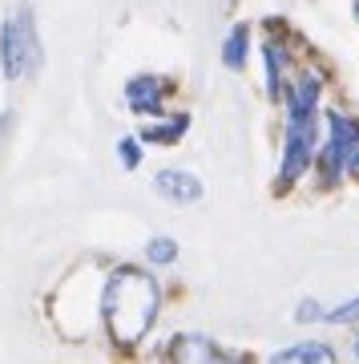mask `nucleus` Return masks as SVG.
I'll list each match as a JSON object with an SVG mask.
<instances>
[{"label":"nucleus","mask_w":359,"mask_h":364,"mask_svg":"<svg viewBox=\"0 0 359 364\" xmlns=\"http://www.w3.org/2000/svg\"><path fill=\"white\" fill-rule=\"evenodd\" d=\"M351 174H359V138H355V146H351V154H347V162H343Z\"/></svg>","instance_id":"nucleus-17"},{"label":"nucleus","mask_w":359,"mask_h":364,"mask_svg":"<svg viewBox=\"0 0 359 364\" xmlns=\"http://www.w3.org/2000/svg\"><path fill=\"white\" fill-rule=\"evenodd\" d=\"M355 352H359V340H355Z\"/></svg>","instance_id":"nucleus-18"},{"label":"nucleus","mask_w":359,"mask_h":364,"mask_svg":"<svg viewBox=\"0 0 359 364\" xmlns=\"http://www.w3.org/2000/svg\"><path fill=\"white\" fill-rule=\"evenodd\" d=\"M0 57H4V73L9 77H21V53H16V33H13V21L4 25V33H0Z\"/></svg>","instance_id":"nucleus-12"},{"label":"nucleus","mask_w":359,"mask_h":364,"mask_svg":"<svg viewBox=\"0 0 359 364\" xmlns=\"http://www.w3.org/2000/svg\"><path fill=\"white\" fill-rule=\"evenodd\" d=\"M13 33H16V53H21V77H28V73L40 69V41H37L33 13H16L13 16Z\"/></svg>","instance_id":"nucleus-4"},{"label":"nucleus","mask_w":359,"mask_h":364,"mask_svg":"<svg viewBox=\"0 0 359 364\" xmlns=\"http://www.w3.org/2000/svg\"><path fill=\"white\" fill-rule=\"evenodd\" d=\"M275 360H282V364H295V360H319V364H327V360H335V352L327 348V344H295V348L275 352Z\"/></svg>","instance_id":"nucleus-11"},{"label":"nucleus","mask_w":359,"mask_h":364,"mask_svg":"<svg viewBox=\"0 0 359 364\" xmlns=\"http://www.w3.org/2000/svg\"><path fill=\"white\" fill-rule=\"evenodd\" d=\"M327 320H331V324H355V320H359V296L351 299V304H343V308L327 312Z\"/></svg>","instance_id":"nucleus-15"},{"label":"nucleus","mask_w":359,"mask_h":364,"mask_svg":"<svg viewBox=\"0 0 359 364\" xmlns=\"http://www.w3.org/2000/svg\"><path fill=\"white\" fill-rule=\"evenodd\" d=\"M174 360H222V352L202 336H178L174 352H170Z\"/></svg>","instance_id":"nucleus-7"},{"label":"nucleus","mask_w":359,"mask_h":364,"mask_svg":"<svg viewBox=\"0 0 359 364\" xmlns=\"http://www.w3.org/2000/svg\"><path fill=\"white\" fill-rule=\"evenodd\" d=\"M126 102L133 114H162V102H166V90L158 77H133L126 85Z\"/></svg>","instance_id":"nucleus-5"},{"label":"nucleus","mask_w":359,"mask_h":364,"mask_svg":"<svg viewBox=\"0 0 359 364\" xmlns=\"http://www.w3.org/2000/svg\"><path fill=\"white\" fill-rule=\"evenodd\" d=\"M145 255H150V263H174L178 259V243L166 239V235H158V239L145 243Z\"/></svg>","instance_id":"nucleus-13"},{"label":"nucleus","mask_w":359,"mask_h":364,"mask_svg":"<svg viewBox=\"0 0 359 364\" xmlns=\"http://www.w3.org/2000/svg\"><path fill=\"white\" fill-rule=\"evenodd\" d=\"M315 105H319V81L299 77L287 90V154H282V186L311 166V150L319 142V126H315Z\"/></svg>","instance_id":"nucleus-2"},{"label":"nucleus","mask_w":359,"mask_h":364,"mask_svg":"<svg viewBox=\"0 0 359 364\" xmlns=\"http://www.w3.org/2000/svg\"><path fill=\"white\" fill-rule=\"evenodd\" d=\"M327 130L331 134H327V146H323V178L335 182L343 174V162H347V154H351V146H355V138H359V126L343 114H327Z\"/></svg>","instance_id":"nucleus-3"},{"label":"nucleus","mask_w":359,"mask_h":364,"mask_svg":"<svg viewBox=\"0 0 359 364\" xmlns=\"http://www.w3.org/2000/svg\"><path fill=\"white\" fill-rule=\"evenodd\" d=\"M158 284L154 275L138 272V267H121L114 272V279L105 284L101 296V312H105V328L114 344L121 348H133L158 320Z\"/></svg>","instance_id":"nucleus-1"},{"label":"nucleus","mask_w":359,"mask_h":364,"mask_svg":"<svg viewBox=\"0 0 359 364\" xmlns=\"http://www.w3.org/2000/svg\"><path fill=\"white\" fill-rule=\"evenodd\" d=\"M186 130H190V117L178 114L174 122H166V126H145V130H141V138H145L150 146H170V142H178Z\"/></svg>","instance_id":"nucleus-10"},{"label":"nucleus","mask_w":359,"mask_h":364,"mask_svg":"<svg viewBox=\"0 0 359 364\" xmlns=\"http://www.w3.org/2000/svg\"><path fill=\"white\" fill-rule=\"evenodd\" d=\"M319 304H315V299H307V304H299V312H295V320L299 324H307V320H319Z\"/></svg>","instance_id":"nucleus-16"},{"label":"nucleus","mask_w":359,"mask_h":364,"mask_svg":"<svg viewBox=\"0 0 359 364\" xmlns=\"http://www.w3.org/2000/svg\"><path fill=\"white\" fill-rule=\"evenodd\" d=\"M154 186L166 198H174V203H198L202 198V182L194 174H186V170H162L154 178Z\"/></svg>","instance_id":"nucleus-6"},{"label":"nucleus","mask_w":359,"mask_h":364,"mask_svg":"<svg viewBox=\"0 0 359 364\" xmlns=\"http://www.w3.org/2000/svg\"><path fill=\"white\" fill-rule=\"evenodd\" d=\"M246 49H250V28H246V25H234L231 37H226V49H222V61H226V69H243V65H246Z\"/></svg>","instance_id":"nucleus-9"},{"label":"nucleus","mask_w":359,"mask_h":364,"mask_svg":"<svg viewBox=\"0 0 359 364\" xmlns=\"http://www.w3.org/2000/svg\"><path fill=\"white\" fill-rule=\"evenodd\" d=\"M263 57H267V93H270V97H279L282 77H287V57H282V45L267 41V45H263Z\"/></svg>","instance_id":"nucleus-8"},{"label":"nucleus","mask_w":359,"mask_h":364,"mask_svg":"<svg viewBox=\"0 0 359 364\" xmlns=\"http://www.w3.org/2000/svg\"><path fill=\"white\" fill-rule=\"evenodd\" d=\"M355 13H359V4H355Z\"/></svg>","instance_id":"nucleus-19"},{"label":"nucleus","mask_w":359,"mask_h":364,"mask_svg":"<svg viewBox=\"0 0 359 364\" xmlns=\"http://www.w3.org/2000/svg\"><path fill=\"white\" fill-rule=\"evenodd\" d=\"M117 154H121V166L133 170V166L141 162V146H138V138H121V142H117Z\"/></svg>","instance_id":"nucleus-14"}]
</instances>
